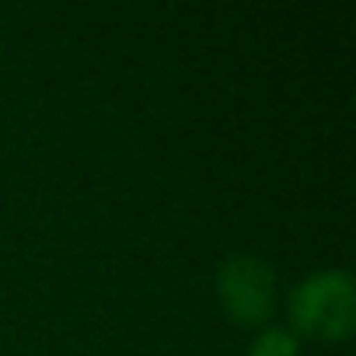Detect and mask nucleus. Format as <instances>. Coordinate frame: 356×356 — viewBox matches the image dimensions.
<instances>
[{"mask_svg":"<svg viewBox=\"0 0 356 356\" xmlns=\"http://www.w3.org/2000/svg\"><path fill=\"white\" fill-rule=\"evenodd\" d=\"M293 335L346 342L356 332V283L346 269H314L286 297Z\"/></svg>","mask_w":356,"mask_h":356,"instance_id":"obj_1","label":"nucleus"},{"mask_svg":"<svg viewBox=\"0 0 356 356\" xmlns=\"http://www.w3.org/2000/svg\"><path fill=\"white\" fill-rule=\"evenodd\" d=\"M220 311L241 328H262L276 314V269L259 255H231L217 269Z\"/></svg>","mask_w":356,"mask_h":356,"instance_id":"obj_2","label":"nucleus"},{"mask_svg":"<svg viewBox=\"0 0 356 356\" xmlns=\"http://www.w3.org/2000/svg\"><path fill=\"white\" fill-rule=\"evenodd\" d=\"M248 356H300V339L293 335L290 325H262L252 342H248Z\"/></svg>","mask_w":356,"mask_h":356,"instance_id":"obj_3","label":"nucleus"}]
</instances>
